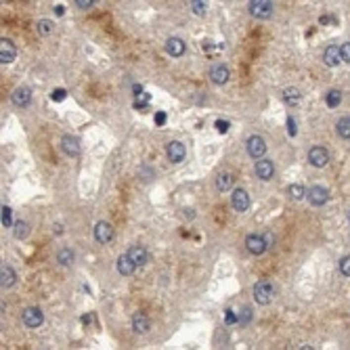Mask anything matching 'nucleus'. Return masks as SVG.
<instances>
[{
	"mask_svg": "<svg viewBox=\"0 0 350 350\" xmlns=\"http://www.w3.org/2000/svg\"><path fill=\"white\" fill-rule=\"evenodd\" d=\"M116 268H118V273L122 277H130L136 270V264L132 262V258H130L128 254H122V256L118 258V262H116Z\"/></svg>",
	"mask_w": 350,
	"mask_h": 350,
	"instance_id": "17",
	"label": "nucleus"
},
{
	"mask_svg": "<svg viewBox=\"0 0 350 350\" xmlns=\"http://www.w3.org/2000/svg\"><path fill=\"white\" fill-rule=\"evenodd\" d=\"M191 8H193L195 15H206L208 11V0H191Z\"/></svg>",
	"mask_w": 350,
	"mask_h": 350,
	"instance_id": "31",
	"label": "nucleus"
},
{
	"mask_svg": "<svg viewBox=\"0 0 350 350\" xmlns=\"http://www.w3.org/2000/svg\"><path fill=\"white\" fill-rule=\"evenodd\" d=\"M346 218H348V224H350V210H348V214H346Z\"/></svg>",
	"mask_w": 350,
	"mask_h": 350,
	"instance_id": "45",
	"label": "nucleus"
},
{
	"mask_svg": "<svg viewBox=\"0 0 350 350\" xmlns=\"http://www.w3.org/2000/svg\"><path fill=\"white\" fill-rule=\"evenodd\" d=\"M283 101L287 103V105H292V107H296V105H298L300 101H302V94H300V90L298 88H285L283 90Z\"/></svg>",
	"mask_w": 350,
	"mask_h": 350,
	"instance_id": "24",
	"label": "nucleus"
},
{
	"mask_svg": "<svg viewBox=\"0 0 350 350\" xmlns=\"http://www.w3.org/2000/svg\"><path fill=\"white\" fill-rule=\"evenodd\" d=\"M65 97H67V92H65L63 88H57V90L50 92V99H52V101H63Z\"/></svg>",
	"mask_w": 350,
	"mask_h": 350,
	"instance_id": "36",
	"label": "nucleus"
},
{
	"mask_svg": "<svg viewBox=\"0 0 350 350\" xmlns=\"http://www.w3.org/2000/svg\"><path fill=\"white\" fill-rule=\"evenodd\" d=\"M329 21H336V19H331V17H327V15H323V17H319V23H321V25H327Z\"/></svg>",
	"mask_w": 350,
	"mask_h": 350,
	"instance_id": "42",
	"label": "nucleus"
},
{
	"mask_svg": "<svg viewBox=\"0 0 350 350\" xmlns=\"http://www.w3.org/2000/svg\"><path fill=\"white\" fill-rule=\"evenodd\" d=\"M246 147H248L250 157H254V160H260V157L266 153V141H264V138H262L260 134H252V136L248 138Z\"/></svg>",
	"mask_w": 350,
	"mask_h": 350,
	"instance_id": "5",
	"label": "nucleus"
},
{
	"mask_svg": "<svg viewBox=\"0 0 350 350\" xmlns=\"http://www.w3.org/2000/svg\"><path fill=\"white\" fill-rule=\"evenodd\" d=\"M325 103H327V107H331V109H336V107H340V103H342V90H329L327 94H325Z\"/></svg>",
	"mask_w": 350,
	"mask_h": 350,
	"instance_id": "25",
	"label": "nucleus"
},
{
	"mask_svg": "<svg viewBox=\"0 0 350 350\" xmlns=\"http://www.w3.org/2000/svg\"><path fill=\"white\" fill-rule=\"evenodd\" d=\"M308 162H310V166H314V168H325V166L329 164V151L321 145H314L308 151Z\"/></svg>",
	"mask_w": 350,
	"mask_h": 350,
	"instance_id": "4",
	"label": "nucleus"
},
{
	"mask_svg": "<svg viewBox=\"0 0 350 350\" xmlns=\"http://www.w3.org/2000/svg\"><path fill=\"white\" fill-rule=\"evenodd\" d=\"M2 224L4 226H11L13 224V210L8 206H2Z\"/></svg>",
	"mask_w": 350,
	"mask_h": 350,
	"instance_id": "32",
	"label": "nucleus"
},
{
	"mask_svg": "<svg viewBox=\"0 0 350 350\" xmlns=\"http://www.w3.org/2000/svg\"><path fill=\"white\" fill-rule=\"evenodd\" d=\"M126 254H128L130 258H132V262H134L136 266H145L147 260H149V254H147V250H145L143 246H132Z\"/></svg>",
	"mask_w": 350,
	"mask_h": 350,
	"instance_id": "20",
	"label": "nucleus"
},
{
	"mask_svg": "<svg viewBox=\"0 0 350 350\" xmlns=\"http://www.w3.org/2000/svg\"><path fill=\"white\" fill-rule=\"evenodd\" d=\"M149 327H151V321L145 312H134L132 314V329L136 331V334H147Z\"/></svg>",
	"mask_w": 350,
	"mask_h": 350,
	"instance_id": "19",
	"label": "nucleus"
},
{
	"mask_svg": "<svg viewBox=\"0 0 350 350\" xmlns=\"http://www.w3.org/2000/svg\"><path fill=\"white\" fill-rule=\"evenodd\" d=\"M231 206L235 212H246L250 208V195L246 189H235L233 195H231Z\"/></svg>",
	"mask_w": 350,
	"mask_h": 350,
	"instance_id": "9",
	"label": "nucleus"
},
{
	"mask_svg": "<svg viewBox=\"0 0 350 350\" xmlns=\"http://www.w3.org/2000/svg\"><path fill=\"white\" fill-rule=\"evenodd\" d=\"M340 61H342V50L336 44H329L325 50H323V63L327 67H336L340 65Z\"/></svg>",
	"mask_w": 350,
	"mask_h": 350,
	"instance_id": "15",
	"label": "nucleus"
},
{
	"mask_svg": "<svg viewBox=\"0 0 350 350\" xmlns=\"http://www.w3.org/2000/svg\"><path fill=\"white\" fill-rule=\"evenodd\" d=\"M229 128H231V124L226 120H216V130L220 134H226V132H229Z\"/></svg>",
	"mask_w": 350,
	"mask_h": 350,
	"instance_id": "34",
	"label": "nucleus"
},
{
	"mask_svg": "<svg viewBox=\"0 0 350 350\" xmlns=\"http://www.w3.org/2000/svg\"><path fill=\"white\" fill-rule=\"evenodd\" d=\"M52 30H55V23H52L50 19H40L38 21V34H42V36H50Z\"/></svg>",
	"mask_w": 350,
	"mask_h": 350,
	"instance_id": "29",
	"label": "nucleus"
},
{
	"mask_svg": "<svg viewBox=\"0 0 350 350\" xmlns=\"http://www.w3.org/2000/svg\"><path fill=\"white\" fill-rule=\"evenodd\" d=\"M55 233H57V235H61V233H63V226L57 224V226H55Z\"/></svg>",
	"mask_w": 350,
	"mask_h": 350,
	"instance_id": "44",
	"label": "nucleus"
},
{
	"mask_svg": "<svg viewBox=\"0 0 350 350\" xmlns=\"http://www.w3.org/2000/svg\"><path fill=\"white\" fill-rule=\"evenodd\" d=\"M61 149H63V153L69 155V157H78L82 151V147H80V141H78L76 136L65 134L63 138H61Z\"/></svg>",
	"mask_w": 350,
	"mask_h": 350,
	"instance_id": "10",
	"label": "nucleus"
},
{
	"mask_svg": "<svg viewBox=\"0 0 350 350\" xmlns=\"http://www.w3.org/2000/svg\"><path fill=\"white\" fill-rule=\"evenodd\" d=\"M21 321H23L25 327L36 329V327H40L42 323H44V314H42V310L38 308V306H30V308H25L21 312Z\"/></svg>",
	"mask_w": 350,
	"mask_h": 350,
	"instance_id": "3",
	"label": "nucleus"
},
{
	"mask_svg": "<svg viewBox=\"0 0 350 350\" xmlns=\"http://www.w3.org/2000/svg\"><path fill=\"white\" fill-rule=\"evenodd\" d=\"M287 195L298 201V199H302L306 195V189L302 185H290V187H287Z\"/></svg>",
	"mask_w": 350,
	"mask_h": 350,
	"instance_id": "30",
	"label": "nucleus"
},
{
	"mask_svg": "<svg viewBox=\"0 0 350 350\" xmlns=\"http://www.w3.org/2000/svg\"><path fill=\"white\" fill-rule=\"evenodd\" d=\"M166 155H168V160L172 164H180L182 160H185L187 149H185V145H182L180 141H170L168 145H166Z\"/></svg>",
	"mask_w": 350,
	"mask_h": 350,
	"instance_id": "7",
	"label": "nucleus"
},
{
	"mask_svg": "<svg viewBox=\"0 0 350 350\" xmlns=\"http://www.w3.org/2000/svg\"><path fill=\"white\" fill-rule=\"evenodd\" d=\"M17 57V48L11 40H6L2 38V42H0V63L2 65H8V63H13Z\"/></svg>",
	"mask_w": 350,
	"mask_h": 350,
	"instance_id": "12",
	"label": "nucleus"
},
{
	"mask_svg": "<svg viewBox=\"0 0 350 350\" xmlns=\"http://www.w3.org/2000/svg\"><path fill=\"white\" fill-rule=\"evenodd\" d=\"M13 235L17 239H25L30 235V224L25 220H17L15 222V229H13Z\"/></svg>",
	"mask_w": 350,
	"mask_h": 350,
	"instance_id": "27",
	"label": "nucleus"
},
{
	"mask_svg": "<svg viewBox=\"0 0 350 350\" xmlns=\"http://www.w3.org/2000/svg\"><path fill=\"white\" fill-rule=\"evenodd\" d=\"M336 130H338V136L342 138H350V118H342L336 124Z\"/></svg>",
	"mask_w": 350,
	"mask_h": 350,
	"instance_id": "28",
	"label": "nucleus"
},
{
	"mask_svg": "<svg viewBox=\"0 0 350 350\" xmlns=\"http://www.w3.org/2000/svg\"><path fill=\"white\" fill-rule=\"evenodd\" d=\"M166 50H168V55H172V57H182V55H185V50H187V46H185V42H182L180 38L172 36V38L166 40Z\"/></svg>",
	"mask_w": 350,
	"mask_h": 350,
	"instance_id": "18",
	"label": "nucleus"
},
{
	"mask_svg": "<svg viewBox=\"0 0 350 350\" xmlns=\"http://www.w3.org/2000/svg\"><path fill=\"white\" fill-rule=\"evenodd\" d=\"M15 281H17V275H15L13 266L2 264V270H0V283H2V287H11V285H15Z\"/></svg>",
	"mask_w": 350,
	"mask_h": 350,
	"instance_id": "21",
	"label": "nucleus"
},
{
	"mask_svg": "<svg viewBox=\"0 0 350 350\" xmlns=\"http://www.w3.org/2000/svg\"><path fill=\"white\" fill-rule=\"evenodd\" d=\"M287 132H290V136H296V120L294 118H287Z\"/></svg>",
	"mask_w": 350,
	"mask_h": 350,
	"instance_id": "38",
	"label": "nucleus"
},
{
	"mask_svg": "<svg viewBox=\"0 0 350 350\" xmlns=\"http://www.w3.org/2000/svg\"><path fill=\"white\" fill-rule=\"evenodd\" d=\"M224 319H226V323L231 325V323H237V314H235V312L229 308V310H226V314H224Z\"/></svg>",
	"mask_w": 350,
	"mask_h": 350,
	"instance_id": "40",
	"label": "nucleus"
},
{
	"mask_svg": "<svg viewBox=\"0 0 350 350\" xmlns=\"http://www.w3.org/2000/svg\"><path fill=\"white\" fill-rule=\"evenodd\" d=\"M74 260H76V254L69 250V248H61L59 254H57V262L61 266H69V264H74Z\"/></svg>",
	"mask_w": 350,
	"mask_h": 350,
	"instance_id": "23",
	"label": "nucleus"
},
{
	"mask_svg": "<svg viewBox=\"0 0 350 350\" xmlns=\"http://www.w3.org/2000/svg\"><path fill=\"white\" fill-rule=\"evenodd\" d=\"M233 174L231 172H220L216 176V189L220 191V193H224V191H229L231 187H233Z\"/></svg>",
	"mask_w": 350,
	"mask_h": 350,
	"instance_id": "22",
	"label": "nucleus"
},
{
	"mask_svg": "<svg viewBox=\"0 0 350 350\" xmlns=\"http://www.w3.org/2000/svg\"><path fill=\"white\" fill-rule=\"evenodd\" d=\"M273 298H275V285L266 281V279H260V281L254 285V300L262 306H266L273 302Z\"/></svg>",
	"mask_w": 350,
	"mask_h": 350,
	"instance_id": "1",
	"label": "nucleus"
},
{
	"mask_svg": "<svg viewBox=\"0 0 350 350\" xmlns=\"http://www.w3.org/2000/svg\"><path fill=\"white\" fill-rule=\"evenodd\" d=\"M340 273H342L344 277H350V254L340 260Z\"/></svg>",
	"mask_w": 350,
	"mask_h": 350,
	"instance_id": "33",
	"label": "nucleus"
},
{
	"mask_svg": "<svg viewBox=\"0 0 350 350\" xmlns=\"http://www.w3.org/2000/svg\"><path fill=\"white\" fill-rule=\"evenodd\" d=\"M256 176L260 178V180H270L275 176V164H273V160H260L256 162Z\"/></svg>",
	"mask_w": 350,
	"mask_h": 350,
	"instance_id": "11",
	"label": "nucleus"
},
{
	"mask_svg": "<svg viewBox=\"0 0 350 350\" xmlns=\"http://www.w3.org/2000/svg\"><path fill=\"white\" fill-rule=\"evenodd\" d=\"M229 78H231L229 67L222 65V63H216V65H212V69H210V80H212L214 84H226Z\"/></svg>",
	"mask_w": 350,
	"mask_h": 350,
	"instance_id": "14",
	"label": "nucleus"
},
{
	"mask_svg": "<svg viewBox=\"0 0 350 350\" xmlns=\"http://www.w3.org/2000/svg\"><path fill=\"white\" fill-rule=\"evenodd\" d=\"M246 248L250 254H254V256H262L268 246H266V241H264V235H256V233H252L246 237Z\"/></svg>",
	"mask_w": 350,
	"mask_h": 350,
	"instance_id": "6",
	"label": "nucleus"
},
{
	"mask_svg": "<svg viewBox=\"0 0 350 350\" xmlns=\"http://www.w3.org/2000/svg\"><path fill=\"white\" fill-rule=\"evenodd\" d=\"M264 241H266V246H268V248H273V243H275V235L270 233V231H266V233H264Z\"/></svg>",
	"mask_w": 350,
	"mask_h": 350,
	"instance_id": "41",
	"label": "nucleus"
},
{
	"mask_svg": "<svg viewBox=\"0 0 350 350\" xmlns=\"http://www.w3.org/2000/svg\"><path fill=\"white\" fill-rule=\"evenodd\" d=\"M92 4H94V0H76V6L82 8V11H88Z\"/></svg>",
	"mask_w": 350,
	"mask_h": 350,
	"instance_id": "37",
	"label": "nucleus"
},
{
	"mask_svg": "<svg viewBox=\"0 0 350 350\" xmlns=\"http://www.w3.org/2000/svg\"><path fill=\"white\" fill-rule=\"evenodd\" d=\"M55 11H57V15H63V13H65V8H63V6H61V4H59V6L55 8Z\"/></svg>",
	"mask_w": 350,
	"mask_h": 350,
	"instance_id": "43",
	"label": "nucleus"
},
{
	"mask_svg": "<svg viewBox=\"0 0 350 350\" xmlns=\"http://www.w3.org/2000/svg\"><path fill=\"white\" fill-rule=\"evenodd\" d=\"M340 50H342V61H344V63H350V42H344V44L340 46Z\"/></svg>",
	"mask_w": 350,
	"mask_h": 350,
	"instance_id": "35",
	"label": "nucleus"
},
{
	"mask_svg": "<svg viewBox=\"0 0 350 350\" xmlns=\"http://www.w3.org/2000/svg\"><path fill=\"white\" fill-rule=\"evenodd\" d=\"M248 11L256 19H270L273 17V2L270 0H250Z\"/></svg>",
	"mask_w": 350,
	"mask_h": 350,
	"instance_id": "2",
	"label": "nucleus"
},
{
	"mask_svg": "<svg viewBox=\"0 0 350 350\" xmlns=\"http://www.w3.org/2000/svg\"><path fill=\"white\" fill-rule=\"evenodd\" d=\"M252 319H254V312H252L250 306H241L239 312H237V323H239V325H250Z\"/></svg>",
	"mask_w": 350,
	"mask_h": 350,
	"instance_id": "26",
	"label": "nucleus"
},
{
	"mask_svg": "<svg viewBox=\"0 0 350 350\" xmlns=\"http://www.w3.org/2000/svg\"><path fill=\"white\" fill-rule=\"evenodd\" d=\"M155 124H157V126H164V124H166V113H164V111H157V113H155Z\"/></svg>",
	"mask_w": 350,
	"mask_h": 350,
	"instance_id": "39",
	"label": "nucleus"
},
{
	"mask_svg": "<svg viewBox=\"0 0 350 350\" xmlns=\"http://www.w3.org/2000/svg\"><path fill=\"white\" fill-rule=\"evenodd\" d=\"M306 197H308V201L312 206H323V204H327V199H329V191L325 187H321V185H314L310 187L308 191H306Z\"/></svg>",
	"mask_w": 350,
	"mask_h": 350,
	"instance_id": "8",
	"label": "nucleus"
},
{
	"mask_svg": "<svg viewBox=\"0 0 350 350\" xmlns=\"http://www.w3.org/2000/svg\"><path fill=\"white\" fill-rule=\"evenodd\" d=\"M94 239L99 243H109L113 239V226L105 220L97 222V226H94Z\"/></svg>",
	"mask_w": 350,
	"mask_h": 350,
	"instance_id": "16",
	"label": "nucleus"
},
{
	"mask_svg": "<svg viewBox=\"0 0 350 350\" xmlns=\"http://www.w3.org/2000/svg\"><path fill=\"white\" fill-rule=\"evenodd\" d=\"M11 101L17 105V107H28V105L32 103V90L28 88V86H17L11 94Z\"/></svg>",
	"mask_w": 350,
	"mask_h": 350,
	"instance_id": "13",
	"label": "nucleus"
}]
</instances>
